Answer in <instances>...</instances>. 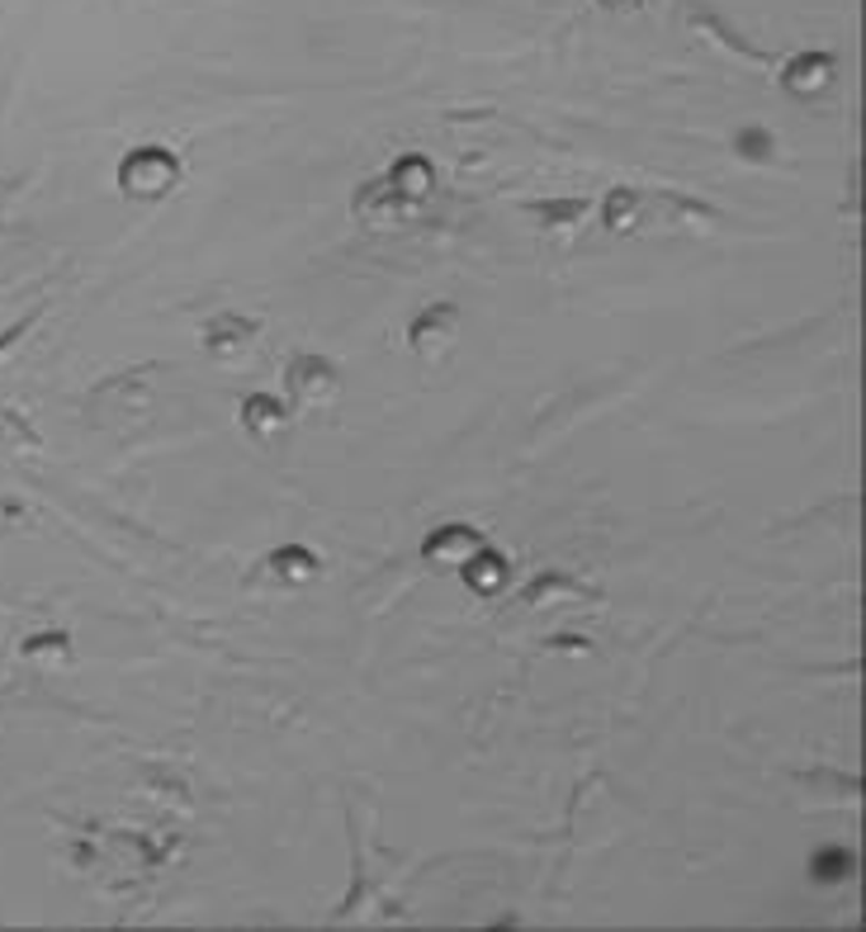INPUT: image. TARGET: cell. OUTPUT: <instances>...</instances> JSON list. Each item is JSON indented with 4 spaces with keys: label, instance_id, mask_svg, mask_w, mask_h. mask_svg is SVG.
<instances>
[{
    "label": "cell",
    "instance_id": "1",
    "mask_svg": "<svg viewBox=\"0 0 866 932\" xmlns=\"http://www.w3.org/2000/svg\"><path fill=\"white\" fill-rule=\"evenodd\" d=\"M176 180H180V166L171 152H161V147H138V152L119 166L124 194H138V199H161Z\"/></svg>",
    "mask_w": 866,
    "mask_h": 932
},
{
    "label": "cell",
    "instance_id": "7",
    "mask_svg": "<svg viewBox=\"0 0 866 932\" xmlns=\"http://www.w3.org/2000/svg\"><path fill=\"white\" fill-rule=\"evenodd\" d=\"M242 417H246V426H256V431H271V426H279V422H285V407H279L275 398H246Z\"/></svg>",
    "mask_w": 866,
    "mask_h": 932
},
{
    "label": "cell",
    "instance_id": "4",
    "mask_svg": "<svg viewBox=\"0 0 866 932\" xmlns=\"http://www.w3.org/2000/svg\"><path fill=\"white\" fill-rule=\"evenodd\" d=\"M252 337H256V322L237 318V313H223V318H213V322L204 327V341H209L219 356L246 351V346H252Z\"/></svg>",
    "mask_w": 866,
    "mask_h": 932
},
{
    "label": "cell",
    "instance_id": "8",
    "mask_svg": "<svg viewBox=\"0 0 866 932\" xmlns=\"http://www.w3.org/2000/svg\"><path fill=\"white\" fill-rule=\"evenodd\" d=\"M393 190H403V194H426V190H431L426 161H422V157H408V161L393 171Z\"/></svg>",
    "mask_w": 866,
    "mask_h": 932
},
{
    "label": "cell",
    "instance_id": "3",
    "mask_svg": "<svg viewBox=\"0 0 866 932\" xmlns=\"http://www.w3.org/2000/svg\"><path fill=\"white\" fill-rule=\"evenodd\" d=\"M455 327H460V313H455V304H436V308H426L418 322H412V346H418L422 356H436V351H445L450 346V337H455Z\"/></svg>",
    "mask_w": 866,
    "mask_h": 932
},
{
    "label": "cell",
    "instance_id": "6",
    "mask_svg": "<svg viewBox=\"0 0 866 932\" xmlns=\"http://www.w3.org/2000/svg\"><path fill=\"white\" fill-rule=\"evenodd\" d=\"M828 72H834V62L828 57H801L786 66V86L791 91H810V86H824Z\"/></svg>",
    "mask_w": 866,
    "mask_h": 932
},
{
    "label": "cell",
    "instance_id": "9",
    "mask_svg": "<svg viewBox=\"0 0 866 932\" xmlns=\"http://www.w3.org/2000/svg\"><path fill=\"white\" fill-rule=\"evenodd\" d=\"M635 209H640V199H635V194L615 190V194H611V204H606V223H611V227H625L630 219H635Z\"/></svg>",
    "mask_w": 866,
    "mask_h": 932
},
{
    "label": "cell",
    "instance_id": "2",
    "mask_svg": "<svg viewBox=\"0 0 866 932\" xmlns=\"http://www.w3.org/2000/svg\"><path fill=\"white\" fill-rule=\"evenodd\" d=\"M285 389L298 403H327V398L337 393V364L318 360V356H298L285 370Z\"/></svg>",
    "mask_w": 866,
    "mask_h": 932
},
{
    "label": "cell",
    "instance_id": "5",
    "mask_svg": "<svg viewBox=\"0 0 866 932\" xmlns=\"http://www.w3.org/2000/svg\"><path fill=\"white\" fill-rule=\"evenodd\" d=\"M478 544H483V536H474L469 526H445V530H436V536L426 540V559H455V554L474 559Z\"/></svg>",
    "mask_w": 866,
    "mask_h": 932
}]
</instances>
